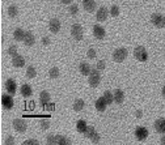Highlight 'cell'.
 I'll return each mask as SVG.
<instances>
[{"label":"cell","instance_id":"d4e9b609","mask_svg":"<svg viewBox=\"0 0 165 145\" xmlns=\"http://www.w3.org/2000/svg\"><path fill=\"white\" fill-rule=\"evenodd\" d=\"M104 98H105V101H106L108 105H111L114 101V93H111L110 90H106L104 93Z\"/></svg>","mask_w":165,"mask_h":145},{"label":"cell","instance_id":"9c48e42d","mask_svg":"<svg viewBox=\"0 0 165 145\" xmlns=\"http://www.w3.org/2000/svg\"><path fill=\"white\" fill-rule=\"evenodd\" d=\"M1 105L4 108H7V110H11L13 107V98L8 94H4L1 97Z\"/></svg>","mask_w":165,"mask_h":145},{"label":"cell","instance_id":"ac0fdd59","mask_svg":"<svg viewBox=\"0 0 165 145\" xmlns=\"http://www.w3.org/2000/svg\"><path fill=\"white\" fill-rule=\"evenodd\" d=\"M34 35H33V33H30V31H25V37H24V43H25V46H33L34 45Z\"/></svg>","mask_w":165,"mask_h":145},{"label":"cell","instance_id":"b9f144b4","mask_svg":"<svg viewBox=\"0 0 165 145\" xmlns=\"http://www.w3.org/2000/svg\"><path fill=\"white\" fill-rule=\"evenodd\" d=\"M72 1L74 0H60V3H63V4H71Z\"/></svg>","mask_w":165,"mask_h":145},{"label":"cell","instance_id":"1f68e13d","mask_svg":"<svg viewBox=\"0 0 165 145\" xmlns=\"http://www.w3.org/2000/svg\"><path fill=\"white\" fill-rule=\"evenodd\" d=\"M110 15L113 16V17H117V16H119V8H118V5H111Z\"/></svg>","mask_w":165,"mask_h":145},{"label":"cell","instance_id":"f1b7e54d","mask_svg":"<svg viewBox=\"0 0 165 145\" xmlns=\"http://www.w3.org/2000/svg\"><path fill=\"white\" fill-rule=\"evenodd\" d=\"M49 76H50V78H58L59 77V70L57 67L51 68V70L49 71Z\"/></svg>","mask_w":165,"mask_h":145},{"label":"cell","instance_id":"e575fe53","mask_svg":"<svg viewBox=\"0 0 165 145\" xmlns=\"http://www.w3.org/2000/svg\"><path fill=\"white\" fill-rule=\"evenodd\" d=\"M49 127H50V120L42 119V120H41V128H42V130H47Z\"/></svg>","mask_w":165,"mask_h":145},{"label":"cell","instance_id":"8d00e7d4","mask_svg":"<svg viewBox=\"0 0 165 145\" xmlns=\"http://www.w3.org/2000/svg\"><path fill=\"white\" fill-rule=\"evenodd\" d=\"M88 58H89V59H94V58H96V51H94V48H89V50H88Z\"/></svg>","mask_w":165,"mask_h":145},{"label":"cell","instance_id":"f6af8a7d","mask_svg":"<svg viewBox=\"0 0 165 145\" xmlns=\"http://www.w3.org/2000/svg\"><path fill=\"white\" fill-rule=\"evenodd\" d=\"M161 93H163V97L165 98V85H164V86H163V92H161Z\"/></svg>","mask_w":165,"mask_h":145},{"label":"cell","instance_id":"52a82bcc","mask_svg":"<svg viewBox=\"0 0 165 145\" xmlns=\"http://www.w3.org/2000/svg\"><path fill=\"white\" fill-rule=\"evenodd\" d=\"M135 136H136V139L139 141L146 140L148 137V130H147V128H144V127L136 128V130H135Z\"/></svg>","mask_w":165,"mask_h":145},{"label":"cell","instance_id":"7c38bea8","mask_svg":"<svg viewBox=\"0 0 165 145\" xmlns=\"http://www.w3.org/2000/svg\"><path fill=\"white\" fill-rule=\"evenodd\" d=\"M96 110L97 111H100V113H104L105 110H106V106H108V103H106V101H105V98H104V95L102 97H100L97 101H96Z\"/></svg>","mask_w":165,"mask_h":145},{"label":"cell","instance_id":"3957f363","mask_svg":"<svg viewBox=\"0 0 165 145\" xmlns=\"http://www.w3.org/2000/svg\"><path fill=\"white\" fill-rule=\"evenodd\" d=\"M151 21H152V24L156 26V28H165V17L163 15H160V13H153L152 16H151Z\"/></svg>","mask_w":165,"mask_h":145},{"label":"cell","instance_id":"7a4b0ae2","mask_svg":"<svg viewBox=\"0 0 165 145\" xmlns=\"http://www.w3.org/2000/svg\"><path fill=\"white\" fill-rule=\"evenodd\" d=\"M127 50L124 47H121V48H117L114 52H113V60L115 63H122L124 59L127 58Z\"/></svg>","mask_w":165,"mask_h":145},{"label":"cell","instance_id":"5bb4252c","mask_svg":"<svg viewBox=\"0 0 165 145\" xmlns=\"http://www.w3.org/2000/svg\"><path fill=\"white\" fill-rule=\"evenodd\" d=\"M108 15H109L108 9L105 8V7H101V8L97 11V15H96V17H97V21H106Z\"/></svg>","mask_w":165,"mask_h":145},{"label":"cell","instance_id":"7402d4cb","mask_svg":"<svg viewBox=\"0 0 165 145\" xmlns=\"http://www.w3.org/2000/svg\"><path fill=\"white\" fill-rule=\"evenodd\" d=\"M20 92H21V94L24 95L25 98H28V97H30V95L33 94V90H32V88L29 86V85H22L21 89H20Z\"/></svg>","mask_w":165,"mask_h":145},{"label":"cell","instance_id":"d590c367","mask_svg":"<svg viewBox=\"0 0 165 145\" xmlns=\"http://www.w3.org/2000/svg\"><path fill=\"white\" fill-rule=\"evenodd\" d=\"M92 143H96V144H97V143H100V140H101V137H100V135H98L97 132H96L94 135H93V136H92Z\"/></svg>","mask_w":165,"mask_h":145},{"label":"cell","instance_id":"cb8c5ba5","mask_svg":"<svg viewBox=\"0 0 165 145\" xmlns=\"http://www.w3.org/2000/svg\"><path fill=\"white\" fill-rule=\"evenodd\" d=\"M84 106H85V102L82 100H80V98L74 102V110L75 111H81L82 108H84Z\"/></svg>","mask_w":165,"mask_h":145},{"label":"cell","instance_id":"d6986e66","mask_svg":"<svg viewBox=\"0 0 165 145\" xmlns=\"http://www.w3.org/2000/svg\"><path fill=\"white\" fill-rule=\"evenodd\" d=\"M124 100V93L123 90H121V89H117V90L114 92V102L118 105H121L122 102Z\"/></svg>","mask_w":165,"mask_h":145},{"label":"cell","instance_id":"8fae6325","mask_svg":"<svg viewBox=\"0 0 165 145\" xmlns=\"http://www.w3.org/2000/svg\"><path fill=\"white\" fill-rule=\"evenodd\" d=\"M5 88H7V92H8V94H15L16 90H17V85H16V82L13 78H8L5 82Z\"/></svg>","mask_w":165,"mask_h":145},{"label":"cell","instance_id":"f35d334b","mask_svg":"<svg viewBox=\"0 0 165 145\" xmlns=\"http://www.w3.org/2000/svg\"><path fill=\"white\" fill-rule=\"evenodd\" d=\"M97 70H98V71L105 70V62H104V60H100V62L97 63Z\"/></svg>","mask_w":165,"mask_h":145},{"label":"cell","instance_id":"603a6c76","mask_svg":"<svg viewBox=\"0 0 165 145\" xmlns=\"http://www.w3.org/2000/svg\"><path fill=\"white\" fill-rule=\"evenodd\" d=\"M76 128H77V131H79L80 133H84L85 131H87V128H88V126H87V122H85V120H82V119L77 120V123H76Z\"/></svg>","mask_w":165,"mask_h":145},{"label":"cell","instance_id":"4316f807","mask_svg":"<svg viewBox=\"0 0 165 145\" xmlns=\"http://www.w3.org/2000/svg\"><path fill=\"white\" fill-rule=\"evenodd\" d=\"M35 76H37V71H35V68L32 67V65H29V67L26 68V77H28V78H34Z\"/></svg>","mask_w":165,"mask_h":145},{"label":"cell","instance_id":"4dcf8cb0","mask_svg":"<svg viewBox=\"0 0 165 145\" xmlns=\"http://www.w3.org/2000/svg\"><path fill=\"white\" fill-rule=\"evenodd\" d=\"M46 141H47V144H58V136L57 135H49Z\"/></svg>","mask_w":165,"mask_h":145},{"label":"cell","instance_id":"277c9868","mask_svg":"<svg viewBox=\"0 0 165 145\" xmlns=\"http://www.w3.org/2000/svg\"><path fill=\"white\" fill-rule=\"evenodd\" d=\"M134 55L139 62H147V59H148V54H147L146 48H144L143 46H138V47H135Z\"/></svg>","mask_w":165,"mask_h":145},{"label":"cell","instance_id":"8992f818","mask_svg":"<svg viewBox=\"0 0 165 145\" xmlns=\"http://www.w3.org/2000/svg\"><path fill=\"white\" fill-rule=\"evenodd\" d=\"M13 128L20 133L25 132L26 131V122L24 119H15L13 120Z\"/></svg>","mask_w":165,"mask_h":145},{"label":"cell","instance_id":"5b68a950","mask_svg":"<svg viewBox=\"0 0 165 145\" xmlns=\"http://www.w3.org/2000/svg\"><path fill=\"white\" fill-rule=\"evenodd\" d=\"M71 35L76 41H81L82 39V28L80 24H74L71 28Z\"/></svg>","mask_w":165,"mask_h":145},{"label":"cell","instance_id":"484cf974","mask_svg":"<svg viewBox=\"0 0 165 145\" xmlns=\"http://www.w3.org/2000/svg\"><path fill=\"white\" fill-rule=\"evenodd\" d=\"M18 15V8L16 5H11V7H8V16L11 18H15L16 16Z\"/></svg>","mask_w":165,"mask_h":145},{"label":"cell","instance_id":"30bf717a","mask_svg":"<svg viewBox=\"0 0 165 145\" xmlns=\"http://www.w3.org/2000/svg\"><path fill=\"white\" fill-rule=\"evenodd\" d=\"M49 28H50V31H51V33L57 34V33L60 30V21H59L58 18H52V20H50V22H49Z\"/></svg>","mask_w":165,"mask_h":145},{"label":"cell","instance_id":"83f0119b","mask_svg":"<svg viewBox=\"0 0 165 145\" xmlns=\"http://www.w3.org/2000/svg\"><path fill=\"white\" fill-rule=\"evenodd\" d=\"M94 133H96V130H94V127H92V126H88L87 131L84 132L85 137H88V139H92V136H93Z\"/></svg>","mask_w":165,"mask_h":145},{"label":"cell","instance_id":"ffe728a7","mask_svg":"<svg viewBox=\"0 0 165 145\" xmlns=\"http://www.w3.org/2000/svg\"><path fill=\"white\" fill-rule=\"evenodd\" d=\"M79 70H80L81 75H84V76H89V75H91L92 68H91V65H89L88 63H84V62H81L80 65H79Z\"/></svg>","mask_w":165,"mask_h":145},{"label":"cell","instance_id":"4fadbf2b","mask_svg":"<svg viewBox=\"0 0 165 145\" xmlns=\"http://www.w3.org/2000/svg\"><path fill=\"white\" fill-rule=\"evenodd\" d=\"M155 131L159 133H165V119L160 118L155 122Z\"/></svg>","mask_w":165,"mask_h":145},{"label":"cell","instance_id":"9a60e30c","mask_svg":"<svg viewBox=\"0 0 165 145\" xmlns=\"http://www.w3.org/2000/svg\"><path fill=\"white\" fill-rule=\"evenodd\" d=\"M12 64L13 67L16 68H22L25 65V59L21 56V55H16V56H13L12 59Z\"/></svg>","mask_w":165,"mask_h":145},{"label":"cell","instance_id":"e0dca14e","mask_svg":"<svg viewBox=\"0 0 165 145\" xmlns=\"http://www.w3.org/2000/svg\"><path fill=\"white\" fill-rule=\"evenodd\" d=\"M39 102H41L42 106H46V105L50 102V93L46 90L41 92V93H39Z\"/></svg>","mask_w":165,"mask_h":145},{"label":"cell","instance_id":"f546056e","mask_svg":"<svg viewBox=\"0 0 165 145\" xmlns=\"http://www.w3.org/2000/svg\"><path fill=\"white\" fill-rule=\"evenodd\" d=\"M58 144H60V145H70L71 144V140H68L67 137H64V136H58Z\"/></svg>","mask_w":165,"mask_h":145},{"label":"cell","instance_id":"74e56055","mask_svg":"<svg viewBox=\"0 0 165 145\" xmlns=\"http://www.w3.org/2000/svg\"><path fill=\"white\" fill-rule=\"evenodd\" d=\"M24 145H38V141L37 140H33V139H29L24 141Z\"/></svg>","mask_w":165,"mask_h":145},{"label":"cell","instance_id":"ee69618b","mask_svg":"<svg viewBox=\"0 0 165 145\" xmlns=\"http://www.w3.org/2000/svg\"><path fill=\"white\" fill-rule=\"evenodd\" d=\"M160 141H161V144H164V145H165V133H164V136L161 137V140H160Z\"/></svg>","mask_w":165,"mask_h":145},{"label":"cell","instance_id":"60d3db41","mask_svg":"<svg viewBox=\"0 0 165 145\" xmlns=\"http://www.w3.org/2000/svg\"><path fill=\"white\" fill-rule=\"evenodd\" d=\"M42 45H43V46H49V45H50V39H49L47 37H43V38H42Z\"/></svg>","mask_w":165,"mask_h":145},{"label":"cell","instance_id":"ba28073f","mask_svg":"<svg viewBox=\"0 0 165 145\" xmlns=\"http://www.w3.org/2000/svg\"><path fill=\"white\" fill-rule=\"evenodd\" d=\"M93 35L97 39H104L105 35H106V31H105V29L102 28L101 25H94L93 26Z\"/></svg>","mask_w":165,"mask_h":145},{"label":"cell","instance_id":"836d02e7","mask_svg":"<svg viewBox=\"0 0 165 145\" xmlns=\"http://www.w3.org/2000/svg\"><path fill=\"white\" fill-rule=\"evenodd\" d=\"M68 11H70V13L72 16H76L77 15V12H79V7L76 4H72L70 8H68Z\"/></svg>","mask_w":165,"mask_h":145},{"label":"cell","instance_id":"d6a6232c","mask_svg":"<svg viewBox=\"0 0 165 145\" xmlns=\"http://www.w3.org/2000/svg\"><path fill=\"white\" fill-rule=\"evenodd\" d=\"M8 55H11V56H16L17 54V47L16 46H9L8 47Z\"/></svg>","mask_w":165,"mask_h":145},{"label":"cell","instance_id":"7bdbcfd3","mask_svg":"<svg viewBox=\"0 0 165 145\" xmlns=\"http://www.w3.org/2000/svg\"><path fill=\"white\" fill-rule=\"evenodd\" d=\"M141 116H143V113H141L140 110H138V111H136V118H139V119H140Z\"/></svg>","mask_w":165,"mask_h":145},{"label":"cell","instance_id":"44dd1931","mask_svg":"<svg viewBox=\"0 0 165 145\" xmlns=\"http://www.w3.org/2000/svg\"><path fill=\"white\" fill-rule=\"evenodd\" d=\"M24 37H25V31L22 30L21 28H17L15 31H13V38H15V41H24Z\"/></svg>","mask_w":165,"mask_h":145},{"label":"cell","instance_id":"6da1fadb","mask_svg":"<svg viewBox=\"0 0 165 145\" xmlns=\"http://www.w3.org/2000/svg\"><path fill=\"white\" fill-rule=\"evenodd\" d=\"M100 81H101V76H100V71L96 68H92L91 71V75H89V85L91 88H97L100 85Z\"/></svg>","mask_w":165,"mask_h":145},{"label":"cell","instance_id":"ab89813d","mask_svg":"<svg viewBox=\"0 0 165 145\" xmlns=\"http://www.w3.org/2000/svg\"><path fill=\"white\" fill-rule=\"evenodd\" d=\"M5 144L7 145H13V144H15V139H13L12 136H8L5 139Z\"/></svg>","mask_w":165,"mask_h":145},{"label":"cell","instance_id":"2e32d148","mask_svg":"<svg viewBox=\"0 0 165 145\" xmlns=\"http://www.w3.org/2000/svg\"><path fill=\"white\" fill-rule=\"evenodd\" d=\"M82 7L89 13H92L96 9V1L94 0H82Z\"/></svg>","mask_w":165,"mask_h":145}]
</instances>
